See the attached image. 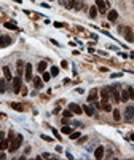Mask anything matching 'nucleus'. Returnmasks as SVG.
<instances>
[{"mask_svg":"<svg viewBox=\"0 0 134 160\" xmlns=\"http://www.w3.org/2000/svg\"><path fill=\"white\" fill-rule=\"evenodd\" d=\"M113 120H115V122H120V120H121V115H120L118 109H113Z\"/></svg>","mask_w":134,"mask_h":160,"instance_id":"b1692460","label":"nucleus"},{"mask_svg":"<svg viewBox=\"0 0 134 160\" xmlns=\"http://www.w3.org/2000/svg\"><path fill=\"white\" fill-rule=\"evenodd\" d=\"M59 3H61V5H64V7H67L69 2H67V0H59Z\"/></svg>","mask_w":134,"mask_h":160,"instance_id":"c9c22d12","label":"nucleus"},{"mask_svg":"<svg viewBox=\"0 0 134 160\" xmlns=\"http://www.w3.org/2000/svg\"><path fill=\"white\" fill-rule=\"evenodd\" d=\"M96 7H97V11L101 13V15H104L107 10V3H105V0H96Z\"/></svg>","mask_w":134,"mask_h":160,"instance_id":"20e7f679","label":"nucleus"},{"mask_svg":"<svg viewBox=\"0 0 134 160\" xmlns=\"http://www.w3.org/2000/svg\"><path fill=\"white\" fill-rule=\"evenodd\" d=\"M89 16H91L93 19H94V18H96V16H97V7H96V5L89 8Z\"/></svg>","mask_w":134,"mask_h":160,"instance_id":"4be33fe9","label":"nucleus"},{"mask_svg":"<svg viewBox=\"0 0 134 160\" xmlns=\"http://www.w3.org/2000/svg\"><path fill=\"white\" fill-rule=\"evenodd\" d=\"M5 27L7 29H16V26H15V23H5Z\"/></svg>","mask_w":134,"mask_h":160,"instance_id":"2f4dec72","label":"nucleus"},{"mask_svg":"<svg viewBox=\"0 0 134 160\" xmlns=\"http://www.w3.org/2000/svg\"><path fill=\"white\" fill-rule=\"evenodd\" d=\"M34 85H35V88H42V85H43V80L42 79H38V77H34Z\"/></svg>","mask_w":134,"mask_h":160,"instance_id":"412c9836","label":"nucleus"},{"mask_svg":"<svg viewBox=\"0 0 134 160\" xmlns=\"http://www.w3.org/2000/svg\"><path fill=\"white\" fill-rule=\"evenodd\" d=\"M61 131L66 133V135H70V133H72V127H69V125H64V127L61 128Z\"/></svg>","mask_w":134,"mask_h":160,"instance_id":"393cba45","label":"nucleus"},{"mask_svg":"<svg viewBox=\"0 0 134 160\" xmlns=\"http://www.w3.org/2000/svg\"><path fill=\"white\" fill-rule=\"evenodd\" d=\"M81 7H83V2H81V0H70V2L67 3V8H75V10H80Z\"/></svg>","mask_w":134,"mask_h":160,"instance_id":"39448f33","label":"nucleus"},{"mask_svg":"<svg viewBox=\"0 0 134 160\" xmlns=\"http://www.w3.org/2000/svg\"><path fill=\"white\" fill-rule=\"evenodd\" d=\"M67 122H69V119H67V117H64V119H62V123H64V125H67Z\"/></svg>","mask_w":134,"mask_h":160,"instance_id":"ea45409f","label":"nucleus"},{"mask_svg":"<svg viewBox=\"0 0 134 160\" xmlns=\"http://www.w3.org/2000/svg\"><path fill=\"white\" fill-rule=\"evenodd\" d=\"M21 144H23V136H21V135H16V136L10 141L8 150H10V152H15V150H18V149H19V146H21Z\"/></svg>","mask_w":134,"mask_h":160,"instance_id":"f257e3e1","label":"nucleus"},{"mask_svg":"<svg viewBox=\"0 0 134 160\" xmlns=\"http://www.w3.org/2000/svg\"><path fill=\"white\" fill-rule=\"evenodd\" d=\"M86 141V136H81V138H78V142H85Z\"/></svg>","mask_w":134,"mask_h":160,"instance_id":"4c0bfd02","label":"nucleus"},{"mask_svg":"<svg viewBox=\"0 0 134 160\" xmlns=\"http://www.w3.org/2000/svg\"><path fill=\"white\" fill-rule=\"evenodd\" d=\"M81 109H83V112H85L86 115H91V117L94 115V109H93V106L86 104V106H83V107H81Z\"/></svg>","mask_w":134,"mask_h":160,"instance_id":"f8f14e48","label":"nucleus"},{"mask_svg":"<svg viewBox=\"0 0 134 160\" xmlns=\"http://www.w3.org/2000/svg\"><path fill=\"white\" fill-rule=\"evenodd\" d=\"M64 24H61V23H54V27H62Z\"/></svg>","mask_w":134,"mask_h":160,"instance_id":"58836bf2","label":"nucleus"},{"mask_svg":"<svg viewBox=\"0 0 134 160\" xmlns=\"http://www.w3.org/2000/svg\"><path fill=\"white\" fill-rule=\"evenodd\" d=\"M10 106H11L15 111H18V112H23V111H24V106H23V104H19V102H11Z\"/></svg>","mask_w":134,"mask_h":160,"instance_id":"a211bd4d","label":"nucleus"},{"mask_svg":"<svg viewBox=\"0 0 134 160\" xmlns=\"http://www.w3.org/2000/svg\"><path fill=\"white\" fill-rule=\"evenodd\" d=\"M42 139H45V141H53V139H51V138H48V136H45V135H42Z\"/></svg>","mask_w":134,"mask_h":160,"instance_id":"72a5a7b5","label":"nucleus"},{"mask_svg":"<svg viewBox=\"0 0 134 160\" xmlns=\"http://www.w3.org/2000/svg\"><path fill=\"white\" fill-rule=\"evenodd\" d=\"M128 94H129V99H134V88H131V86H128Z\"/></svg>","mask_w":134,"mask_h":160,"instance_id":"cd10ccee","label":"nucleus"},{"mask_svg":"<svg viewBox=\"0 0 134 160\" xmlns=\"http://www.w3.org/2000/svg\"><path fill=\"white\" fill-rule=\"evenodd\" d=\"M94 157H96V158H102L104 157V147H102V146H99V147L94 150Z\"/></svg>","mask_w":134,"mask_h":160,"instance_id":"4468645a","label":"nucleus"},{"mask_svg":"<svg viewBox=\"0 0 134 160\" xmlns=\"http://www.w3.org/2000/svg\"><path fill=\"white\" fill-rule=\"evenodd\" d=\"M10 43H11V37H8V35L0 37V46H8Z\"/></svg>","mask_w":134,"mask_h":160,"instance_id":"6e6552de","label":"nucleus"},{"mask_svg":"<svg viewBox=\"0 0 134 160\" xmlns=\"http://www.w3.org/2000/svg\"><path fill=\"white\" fill-rule=\"evenodd\" d=\"M128 99H129L128 90H121V94H120V101H121V102H126Z\"/></svg>","mask_w":134,"mask_h":160,"instance_id":"2eb2a0df","label":"nucleus"},{"mask_svg":"<svg viewBox=\"0 0 134 160\" xmlns=\"http://www.w3.org/2000/svg\"><path fill=\"white\" fill-rule=\"evenodd\" d=\"M101 107H102L104 111H107V112H110V111H112V106H110L109 99H102V101H101Z\"/></svg>","mask_w":134,"mask_h":160,"instance_id":"9d476101","label":"nucleus"},{"mask_svg":"<svg viewBox=\"0 0 134 160\" xmlns=\"http://www.w3.org/2000/svg\"><path fill=\"white\" fill-rule=\"evenodd\" d=\"M72 114H73V112H72L70 109H69V111H64V112H62V115H64V117H67V119H72Z\"/></svg>","mask_w":134,"mask_h":160,"instance_id":"c85d7f7f","label":"nucleus"},{"mask_svg":"<svg viewBox=\"0 0 134 160\" xmlns=\"http://www.w3.org/2000/svg\"><path fill=\"white\" fill-rule=\"evenodd\" d=\"M131 56H132V58H134V51H132V53H131Z\"/></svg>","mask_w":134,"mask_h":160,"instance_id":"37998d69","label":"nucleus"},{"mask_svg":"<svg viewBox=\"0 0 134 160\" xmlns=\"http://www.w3.org/2000/svg\"><path fill=\"white\" fill-rule=\"evenodd\" d=\"M123 34H124V38H126V42H134V32H132V29L129 27V26H126V27H123V29H120Z\"/></svg>","mask_w":134,"mask_h":160,"instance_id":"7ed1b4c3","label":"nucleus"},{"mask_svg":"<svg viewBox=\"0 0 134 160\" xmlns=\"http://www.w3.org/2000/svg\"><path fill=\"white\" fill-rule=\"evenodd\" d=\"M129 138H131V139L134 141V133H131V135H129Z\"/></svg>","mask_w":134,"mask_h":160,"instance_id":"79ce46f5","label":"nucleus"},{"mask_svg":"<svg viewBox=\"0 0 134 160\" xmlns=\"http://www.w3.org/2000/svg\"><path fill=\"white\" fill-rule=\"evenodd\" d=\"M50 79H51V74H50V72H46V71H45V72H43V77H42V80H43V82H48Z\"/></svg>","mask_w":134,"mask_h":160,"instance_id":"a878e982","label":"nucleus"},{"mask_svg":"<svg viewBox=\"0 0 134 160\" xmlns=\"http://www.w3.org/2000/svg\"><path fill=\"white\" fill-rule=\"evenodd\" d=\"M13 138H15V133H13V131H10V133H8V139H13Z\"/></svg>","mask_w":134,"mask_h":160,"instance_id":"473e14b6","label":"nucleus"},{"mask_svg":"<svg viewBox=\"0 0 134 160\" xmlns=\"http://www.w3.org/2000/svg\"><path fill=\"white\" fill-rule=\"evenodd\" d=\"M21 90H23V79H21V75L13 77V91L21 93Z\"/></svg>","mask_w":134,"mask_h":160,"instance_id":"f03ea898","label":"nucleus"},{"mask_svg":"<svg viewBox=\"0 0 134 160\" xmlns=\"http://www.w3.org/2000/svg\"><path fill=\"white\" fill-rule=\"evenodd\" d=\"M8 146H10V139H0V149L2 150H5V149H8Z\"/></svg>","mask_w":134,"mask_h":160,"instance_id":"f3484780","label":"nucleus"},{"mask_svg":"<svg viewBox=\"0 0 134 160\" xmlns=\"http://www.w3.org/2000/svg\"><path fill=\"white\" fill-rule=\"evenodd\" d=\"M24 74H26V77H24L26 80H32V79H34V75H32V64H26Z\"/></svg>","mask_w":134,"mask_h":160,"instance_id":"423d86ee","label":"nucleus"},{"mask_svg":"<svg viewBox=\"0 0 134 160\" xmlns=\"http://www.w3.org/2000/svg\"><path fill=\"white\" fill-rule=\"evenodd\" d=\"M97 99V90H91L88 94V102H94Z\"/></svg>","mask_w":134,"mask_h":160,"instance_id":"9b49d317","label":"nucleus"},{"mask_svg":"<svg viewBox=\"0 0 134 160\" xmlns=\"http://www.w3.org/2000/svg\"><path fill=\"white\" fill-rule=\"evenodd\" d=\"M124 115H126L128 120H131V119L134 117V106H128L126 111H124Z\"/></svg>","mask_w":134,"mask_h":160,"instance_id":"1a4fd4ad","label":"nucleus"},{"mask_svg":"<svg viewBox=\"0 0 134 160\" xmlns=\"http://www.w3.org/2000/svg\"><path fill=\"white\" fill-rule=\"evenodd\" d=\"M3 75H5V80H8V82L13 79V77H11V71H10V67H8V66L3 67Z\"/></svg>","mask_w":134,"mask_h":160,"instance_id":"ddd939ff","label":"nucleus"},{"mask_svg":"<svg viewBox=\"0 0 134 160\" xmlns=\"http://www.w3.org/2000/svg\"><path fill=\"white\" fill-rule=\"evenodd\" d=\"M107 18H109V21H116V18H118V13H116L115 10H110L109 15H107Z\"/></svg>","mask_w":134,"mask_h":160,"instance_id":"dca6fc26","label":"nucleus"},{"mask_svg":"<svg viewBox=\"0 0 134 160\" xmlns=\"http://www.w3.org/2000/svg\"><path fill=\"white\" fill-rule=\"evenodd\" d=\"M101 96H102V99H109L110 98V90L109 88H102L101 90Z\"/></svg>","mask_w":134,"mask_h":160,"instance_id":"6ab92c4d","label":"nucleus"},{"mask_svg":"<svg viewBox=\"0 0 134 160\" xmlns=\"http://www.w3.org/2000/svg\"><path fill=\"white\" fill-rule=\"evenodd\" d=\"M69 109H70L73 114H77V115H80L81 112H83V109L78 106V104H75V102H70V106H69Z\"/></svg>","mask_w":134,"mask_h":160,"instance_id":"0eeeda50","label":"nucleus"},{"mask_svg":"<svg viewBox=\"0 0 134 160\" xmlns=\"http://www.w3.org/2000/svg\"><path fill=\"white\" fill-rule=\"evenodd\" d=\"M16 64H18V75H23V71H24V67H26V64H24L23 61H21V59H19V61H18V63H16Z\"/></svg>","mask_w":134,"mask_h":160,"instance_id":"aec40b11","label":"nucleus"},{"mask_svg":"<svg viewBox=\"0 0 134 160\" xmlns=\"http://www.w3.org/2000/svg\"><path fill=\"white\" fill-rule=\"evenodd\" d=\"M50 74H51V77H56L59 74V69L58 67H51V71H50Z\"/></svg>","mask_w":134,"mask_h":160,"instance_id":"bb28decb","label":"nucleus"},{"mask_svg":"<svg viewBox=\"0 0 134 160\" xmlns=\"http://www.w3.org/2000/svg\"><path fill=\"white\" fill-rule=\"evenodd\" d=\"M61 66H62L64 69H67V67H69V64H67V61H62V63H61Z\"/></svg>","mask_w":134,"mask_h":160,"instance_id":"f704fd0d","label":"nucleus"},{"mask_svg":"<svg viewBox=\"0 0 134 160\" xmlns=\"http://www.w3.org/2000/svg\"><path fill=\"white\" fill-rule=\"evenodd\" d=\"M53 135H54L56 138H59V139H61V136H59V133H58V131H56V130H54V128H53Z\"/></svg>","mask_w":134,"mask_h":160,"instance_id":"e433bc0d","label":"nucleus"},{"mask_svg":"<svg viewBox=\"0 0 134 160\" xmlns=\"http://www.w3.org/2000/svg\"><path fill=\"white\" fill-rule=\"evenodd\" d=\"M37 69H38V72H45L46 71V63L45 61H40V63H38V66H37Z\"/></svg>","mask_w":134,"mask_h":160,"instance_id":"5701e85b","label":"nucleus"},{"mask_svg":"<svg viewBox=\"0 0 134 160\" xmlns=\"http://www.w3.org/2000/svg\"><path fill=\"white\" fill-rule=\"evenodd\" d=\"M7 90V86H5V82H3L2 79H0V93H3Z\"/></svg>","mask_w":134,"mask_h":160,"instance_id":"7c9ffc66","label":"nucleus"},{"mask_svg":"<svg viewBox=\"0 0 134 160\" xmlns=\"http://www.w3.org/2000/svg\"><path fill=\"white\" fill-rule=\"evenodd\" d=\"M80 138V133L78 131H72L70 133V139H78Z\"/></svg>","mask_w":134,"mask_h":160,"instance_id":"c756f323","label":"nucleus"},{"mask_svg":"<svg viewBox=\"0 0 134 160\" xmlns=\"http://www.w3.org/2000/svg\"><path fill=\"white\" fill-rule=\"evenodd\" d=\"M5 157H7L5 154H3V152H0V160H2V158H5Z\"/></svg>","mask_w":134,"mask_h":160,"instance_id":"a19ab883","label":"nucleus"}]
</instances>
